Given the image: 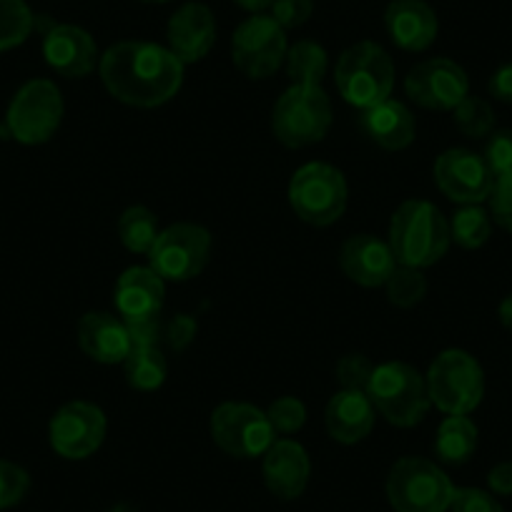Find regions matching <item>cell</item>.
I'll return each instance as SVG.
<instances>
[{"label":"cell","instance_id":"f546056e","mask_svg":"<svg viewBox=\"0 0 512 512\" xmlns=\"http://www.w3.org/2000/svg\"><path fill=\"white\" fill-rule=\"evenodd\" d=\"M33 31V13L26 0H0V51L21 46Z\"/></svg>","mask_w":512,"mask_h":512},{"label":"cell","instance_id":"ffe728a7","mask_svg":"<svg viewBox=\"0 0 512 512\" xmlns=\"http://www.w3.org/2000/svg\"><path fill=\"white\" fill-rule=\"evenodd\" d=\"M262 475L274 497L297 500L309 485L312 462H309L307 450L299 442L274 440V445L264 452Z\"/></svg>","mask_w":512,"mask_h":512},{"label":"cell","instance_id":"7a4b0ae2","mask_svg":"<svg viewBox=\"0 0 512 512\" xmlns=\"http://www.w3.org/2000/svg\"><path fill=\"white\" fill-rule=\"evenodd\" d=\"M387 241L400 267L427 269L450 249V221L432 201L410 199L392 214Z\"/></svg>","mask_w":512,"mask_h":512},{"label":"cell","instance_id":"9c48e42d","mask_svg":"<svg viewBox=\"0 0 512 512\" xmlns=\"http://www.w3.org/2000/svg\"><path fill=\"white\" fill-rule=\"evenodd\" d=\"M63 96L58 86L48 78H36L26 86L18 88L8 106V131L18 144L38 146L46 144L56 136L58 126L63 121Z\"/></svg>","mask_w":512,"mask_h":512},{"label":"cell","instance_id":"30bf717a","mask_svg":"<svg viewBox=\"0 0 512 512\" xmlns=\"http://www.w3.org/2000/svg\"><path fill=\"white\" fill-rule=\"evenodd\" d=\"M209 430L216 447L239 460L264 457L277 440L267 412L249 402H224L216 407L211 412Z\"/></svg>","mask_w":512,"mask_h":512},{"label":"cell","instance_id":"52a82bcc","mask_svg":"<svg viewBox=\"0 0 512 512\" xmlns=\"http://www.w3.org/2000/svg\"><path fill=\"white\" fill-rule=\"evenodd\" d=\"M430 402L445 415H470L485 395V374L480 362L465 349H445L427 372Z\"/></svg>","mask_w":512,"mask_h":512},{"label":"cell","instance_id":"8992f818","mask_svg":"<svg viewBox=\"0 0 512 512\" xmlns=\"http://www.w3.org/2000/svg\"><path fill=\"white\" fill-rule=\"evenodd\" d=\"M332 128V101L322 86H289L272 113V131L287 149L319 144Z\"/></svg>","mask_w":512,"mask_h":512},{"label":"cell","instance_id":"e0dca14e","mask_svg":"<svg viewBox=\"0 0 512 512\" xmlns=\"http://www.w3.org/2000/svg\"><path fill=\"white\" fill-rule=\"evenodd\" d=\"M43 58L48 66L66 78H86L101 63L93 36L83 28L63 23L53 26L43 38Z\"/></svg>","mask_w":512,"mask_h":512},{"label":"cell","instance_id":"4dcf8cb0","mask_svg":"<svg viewBox=\"0 0 512 512\" xmlns=\"http://www.w3.org/2000/svg\"><path fill=\"white\" fill-rule=\"evenodd\" d=\"M384 289H387V299H390L392 307L412 309L427 297V279L422 269L400 267L397 264L395 274L387 279Z\"/></svg>","mask_w":512,"mask_h":512},{"label":"cell","instance_id":"83f0119b","mask_svg":"<svg viewBox=\"0 0 512 512\" xmlns=\"http://www.w3.org/2000/svg\"><path fill=\"white\" fill-rule=\"evenodd\" d=\"M159 234V219L149 206H128L118 219V239L131 254H149Z\"/></svg>","mask_w":512,"mask_h":512},{"label":"cell","instance_id":"ac0fdd59","mask_svg":"<svg viewBox=\"0 0 512 512\" xmlns=\"http://www.w3.org/2000/svg\"><path fill=\"white\" fill-rule=\"evenodd\" d=\"M169 51L179 58L184 66L199 63L209 56L216 43V18L204 3H184L174 16L169 18L166 28Z\"/></svg>","mask_w":512,"mask_h":512},{"label":"cell","instance_id":"836d02e7","mask_svg":"<svg viewBox=\"0 0 512 512\" xmlns=\"http://www.w3.org/2000/svg\"><path fill=\"white\" fill-rule=\"evenodd\" d=\"M31 490V475L21 465L0 460V510L16 507Z\"/></svg>","mask_w":512,"mask_h":512},{"label":"cell","instance_id":"7402d4cb","mask_svg":"<svg viewBox=\"0 0 512 512\" xmlns=\"http://www.w3.org/2000/svg\"><path fill=\"white\" fill-rule=\"evenodd\" d=\"M166 282L151 267H131L116 282V309L123 322L161 314Z\"/></svg>","mask_w":512,"mask_h":512},{"label":"cell","instance_id":"d4e9b609","mask_svg":"<svg viewBox=\"0 0 512 512\" xmlns=\"http://www.w3.org/2000/svg\"><path fill=\"white\" fill-rule=\"evenodd\" d=\"M480 432L470 415H447L437 427L435 455L445 465H465L477 450Z\"/></svg>","mask_w":512,"mask_h":512},{"label":"cell","instance_id":"4fadbf2b","mask_svg":"<svg viewBox=\"0 0 512 512\" xmlns=\"http://www.w3.org/2000/svg\"><path fill=\"white\" fill-rule=\"evenodd\" d=\"M108 422L98 405L86 400H73L53 415L48 427V440L56 455L63 460H86L106 440Z\"/></svg>","mask_w":512,"mask_h":512},{"label":"cell","instance_id":"ba28073f","mask_svg":"<svg viewBox=\"0 0 512 512\" xmlns=\"http://www.w3.org/2000/svg\"><path fill=\"white\" fill-rule=\"evenodd\" d=\"M289 206L302 221L312 226H332L347 209V181L344 174L324 161H309L294 171L289 181Z\"/></svg>","mask_w":512,"mask_h":512},{"label":"cell","instance_id":"9a60e30c","mask_svg":"<svg viewBox=\"0 0 512 512\" xmlns=\"http://www.w3.org/2000/svg\"><path fill=\"white\" fill-rule=\"evenodd\" d=\"M435 184L447 199L467 206L490 199L495 176L475 151L447 149L435 161Z\"/></svg>","mask_w":512,"mask_h":512},{"label":"cell","instance_id":"d590c367","mask_svg":"<svg viewBox=\"0 0 512 512\" xmlns=\"http://www.w3.org/2000/svg\"><path fill=\"white\" fill-rule=\"evenodd\" d=\"M374 364L364 354H344L337 362V379L342 390L367 392V384L372 379Z\"/></svg>","mask_w":512,"mask_h":512},{"label":"cell","instance_id":"8fae6325","mask_svg":"<svg viewBox=\"0 0 512 512\" xmlns=\"http://www.w3.org/2000/svg\"><path fill=\"white\" fill-rule=\"evenodd\" d=\"M287 51V31L264 13L246 18L231 38V61L251 81L272 78L284 66Z\"/></svg>","mask_w":512,"mask_h":512},{"label":"cell","instance_id":"cb8c5ba5","mask_svg":"<svg viewBox=\"0 0 512 512\" xmlns=\"http://www.w3.org/2000/svg\"><path fill=\"white\" fill-rule=\"evenodd\" d=\"M359 123H362V131L369 136V141L384 151L407 149L417 134L412 111L402 101H395V98H387V101L362 111Z\"/></svg>","mask_w":512,"mask_h":512},{"label":"cell","instance_id":"b9f144b4","mask_svg":"<svg viewBox=\"0 0 512 512\" xmlns=\"http://www.w3.org/2000/svg\"><path fill=\"white\" fill-rule=\"evenodd\" d=\"M490 96L502 103H512V63H505L492 73Z\"/></svg>","mask_w":512,"mask_h":512},{"label":"cell","instance_id":"7c38bea8","mask_svg":"<svg viewBox=\"0 0 512 512\" xmlns=\"http://www.w3.org/2000/svg\"><path fill=\"white\" fill-rule=\"evenodd\" d=\"M149 267L164 282H189L209 264L211 234L199 224H171L151 246Z\"/></svg>","mask_w":512,"mask_h":512},{"label":"cell","instance_id":"6da1fadb","mask_svg":"<svg viewBox=\"0 0 512 512\" xmlns=\"http://www.w3.org/2000/svg\"><path fill=\"white\" fill-rule=\"evenodd\" d=\"M98 73L116 101L134 108L169 103L184 83V63L166 46L149 41H121L108 48Z\"/></svg>","mask_w":512,"mask_h":512},{"label":"cell","instance_id":"44dd1931","mask_svg":"<svg viewBox=\"0 0 512 512\" xmlns=\"http://www.w3.org/2000/svg\"><path fill=\"white\" fill-rule=\"evenodd\" d=\"M384 26L392 43L410 53L427 51L440 31L437 13L425 0H392L384 11Z\"/></svg>","mask_w":512,"mask_h":512},{"label":"cell","instance_id":"bcb514c9","mask_svg":"<svg viewBox=\"0 0 512 512\" xmlns=\"http://www.w3.org/2000/svg\"><path fill=\"white\" fill-rule=\"evenodd\" d=\"M141 3H169V0H141Z\"/></svg>","mask_w":512,"mask_h":512},{"label":"cell","instance_id":"3957f363","mask_svg":"<svg viewBox=\"0 0 512 512\" xmlns=\"http://www.w3.org/2000/svg\"><path fill=\"white\" fill-rule=\"evenodd\" d=\"M374 412L395 427H415L430 412V392L425 374L407 362L377 364L367 384Z\"/></svg>","mask_w":512,"mask_h":512},{"label":"cell","instance_id":"f1b7e54d","mask_svg":"<svg viewBox=\"0 0 512 512\" xmlns=\"http://www.w3.org/2000/svg\"><path fill=\"white\" fill-rule=\"evenodd\" d=\"M492 234V216L490 211L482 209L480 204H467L452 214L450 219V239L452 244L462 249H480L487 244Z\"/></svg>","mask_w":512,"mask_h":512},{"label":"cell","instance_id":"277c9868","mask_svg":"<svg viewBox=\"0 0 512 512\" xmlns=\"http://www.w3.org/2000/svg\"><path fill=\"white\" fill-rule=\"evenodd\" d=\"M337 91L349 106L367 111L387 101L395 88L392 56L374 41H359L339 56L334 68Z\"/></svg>","mask_w":512,"mask_h":512},{"label":"cell","instance_id":"484cf974","mask_svg":"<svg viewBox=\"0 0 512 512\" xmlns=\"http://www.w3.org/2000/svg\"><path fill=\"white\" fill-rule=\"evenodd\" d=\"M123 374H126V382L134 390L154 392L166 382L169 364H166L159 344H154V347H134L126 362H123Z\"/></svg>","mask_w":512,"mask_h":512},{"label":"cell","instance_id":"e575fe53","mask_svg":"<svg viewBox=\"0 0 512 512\" xmlns=\"http://www.w3.org/2000/svg\"><path fill=\"white\" fill-rule=\"evenodd\" d=\"M482 159H485V164L490 166V171L495 179L512 176V128L492 131L490 139H487Z\"/></svg>","mask_w":512,"mask_h":512},{"label":"cell","instance_id":"ab89813d","mask_svg":"<svg viewBox=\"0 0 512 512\" xmlns=\"http://www.w3.org/2000/svg\"><path fill=\"white\" fill-rule=\"evenodd\" d=\"M126 327L134 347H154V344H159L161 337V314L146 319H131V322H126Z\"/></svg>","mask_w":512,"mask_h":512},{"label":"cell","instance_id":"d6986e66","mask_svg":"<svg viewBox=\"0 0 512 512\" xmlns=\"http://www.w3.org/2000/svg\"><path fill=\"white\" fill-rule=\"evenodd\" d=\"M76 339L81 352L98 364H123L134 349L126 322L108 312L83 314L78 319Z\"/></svg>","mask_w":512,"mask_h":512},{"label":"cell","instance_id":"5bb4252c","mask_svg":"<svg viewBox=\"0 0 512 512\" xmlns=\"http://www.w3.org/2000/svg\"><path fill=\"white\" fill-rule=\"evenodd\" d=\"M405 91L417 106L430 111H455L470 96V78L460 63L450 58H427L405 78Z\"/></svg>","mask_w":512,"mask_h":512},{"label":"cell","instance_id":"f35d334b","mask_svg":"<svg viewBox=\"0 0 512 512\" xmlns=\"http://www.w3.org/2000/svg\"><path fill=\"white\" fill-rule=\"evenodd\" d=\"M490 216L497 226L512 234V176L495 179L490 194Z\"/></svg>","mask_w":512,"mask_h":512},{"label":"cell","instance_id":"7bdbcfd3","mask_svg":"<svg viewBox=\"0 0 512 512\" xmlns=\"http://www.w3.org/2000/svg\"><path fill=\"white\" fill-rule=\"evenodd\" d=\"M487 485L492 495H512V462H497L487 475Z\"/></svg>","mask_w":512,"mask_h":512},{"label":"cell","instance_id":"f6af8a7d","mask_svg":"<svg viewBox=\"0 0 512 512\" xmlns=\"http://www.w3.org/2000/svg\"><path fill=\"white\" fill-rule=\"evenodd\" d=\"M497 317H500L502 327L512 332V294H507V297L500 302V307H497Z\"/></svg>","mask_w":512,"mask_h":512},{"label":"cell","instance_id":"5b68a950","mask_svg":"<svg viewBox=\"0 0 512 512\" xmlns=\"http://www.w3.org/2000/svg\"><path fill=\"white\" fill-rule=\"evenodd\" d=\"M457 487L437 462L402 457L387 475V500L395 512H450Z\"/></svg>","mask_w":512,"mask_h":512},{"label":"cell","instance_id":"2e32d148","mask_svg":"<svg viewBox=\"0 0 512 512\" xmlns=\"http://www.w3.org/2000/svg\"><path fill=\"white\" fill-rule=\"evenodd\" d=\"M339 269L349 282L377 289L384 287L387 279L395 274L397 259L392 254L390 241L374 234H354L339 249Z\"/></svg>","mask_w":512,"mask_h":512},{"label":"cell","instance_id":"603a6c76","mask_svg":"<svg viewBox=\"0 0 512 512\" xmlns=\"http://www.w3.org/2000/svg\"><path fill=\"white\" fill-rule=\"evenodd\" d=\"M377 412L369 402L367 392L359 390H339L324 410V425L332 440L342 445H357L369 432L374 430Z\"/></svg>","mask_w":512,"mask_h":512},{"label":"cell","instance_id":"ee69618b","mask_svg":"<svg viewBox=\"0 0 512 512\" xmlns=\"http://www.w3.org/2000/svg\"><path fill=\"white\" fill-rule=\"evenodd\" d=\"M234 3L239 8H244V11H249L251 16H256V13L269 11V8L274 6V0H234Z\"/></svg>","mask_w":512,"mask_h":512},{"label":"cell","instance_id":"4316f807","mask_svg":"<svg viewBox=\"0 0 512 512\" xmlns=\"http://www.w3.org/2000/svg\"><path fill=\"white\" fill-rule=\"evenodd\" d=\"M284 66H287L292 86H322L329 68V56L319 43L299 41L289 46Z\"/></svg>","mask_w":512,"mask_h":512},{"label":"cell","instance_id":"1f68e13d","mask_svg":"<svg viewBox=\"0 0 512 512\" xmlns=\"http://www.w3.org/2000/svg\"><path fill=\"white\" fill-rule=\"evenodd\" d=\"M452 118H455V126L467 139H485L495 131V113H492V106L485 98L467 96L465 101L457 103Z\"/></svg>","mask_w":512,"mask_h":512},{"label":"cell","instance_id":"74e56055","mask_svg":"<svg viewBox=\"0 0 512 512\" xmlns=\"http://www.w3.org/2000/svg\"><path fill=\"white\" fill-rule=\"evenodd\" d=\"M269 11H272V18L284 31H294V28H302L312 18L314 0H274V6Z\"/></svg>","mask_w":512,"mask_h":512},{"label":"cell","instance_id":"60d3db41","mask_svg":"<svg viewBox=\"0 0 512 512\" xmlns=\"http://www.w3.org/2000/svg\"><path fill=\"white\" fill-rule=\"evenodd\" d=\"M196 332H199V324H196L194 317H189V314H176L169 322V327H166V339H169L171 347L181 352V349H186L194 342Z\"/></svg>","mask_w":512,"mask_h":512},{"label":"cell","instance_id":"8d00e7d4","mask_svg":"<svg viewBox=\"0 0 512 512\" xmlns=\"http://www.w3.org/2000/svg\"><path fill=\"white\" fill-rule=\"evenodd\" d=\"M450 512H505L492 492L480 487H460L452 497Z\"/></svg>","mask_w":512,"mask_h":512},{"label":"cell","instance_id":"d6a6232c","mask_svg":"<svg viewBox=\"0 0 512 512\" xmlns=\"http://www.w3.org/2000/svg\"><path fill=\"white\" fill-rule=\"evenodd\" d=\"M267 417L269 422H272L274 432H279V435H294V432L302 430L304 422H307V407H304L302 400L287 395L279 397V400H274L272 405H269Z\"/></svg>","mask_w":512,"mask_h":512}]
</instances>
